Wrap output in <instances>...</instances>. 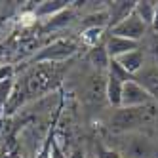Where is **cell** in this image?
<instances>
[{
    "label": "cell",
    "instance_id": "6da1fadb",
    "mask_svg": "<svg viewBox=\"0 0 158 158\" xmlns=\"http://www.w3.org/2000/svg\"><path fill=\"white\" fill-rule=\"evenodd\" d=\"M156 118H158V103H149L135 109H116L109 118V130L114 135L145 131V128L149 130L152 128Z\"/></svg>",
    "mask_w": 158,
    "mask_h": 158
},
{
    "label": "cell",
    "instance_id": "7a4b0ae2",
    "mask_svg": "<svg viewBox=\"0 0 158 158\" xmlns=\"http://www.w3.org/2000/svg\"><path fill=\"white\" fill-rule=\"evenodd\" d=\"M122 158H158V137L147 131L118 135L116 149Z\"/></svg>",
    "mask_w": 158,
    "mask_h": 158
},
{
    "label": "cell",
    "instance_id": "3957f363",
    "mask_svg": "<svg viewBox=\"0 0 158 158\" xmlns=\"http://www.w3.org/2000/svg\"><path fill=\"white\" fill-rule=\"evenodd\" d=\"M59 78V71H57V63H36L32 69L27 73V76L23 78V86L15 88L19 92H23L25 101L29 97H38L42 94H46L52 89L53 82Z\"/></svg>",
    "mask_w": 158,
    "mask_h": 158
},
{
    "label": "cell",
    "instance_id": "277c9868",
    "mask_svg": "<svg viewBox=\"0 0 158 158\" xmlns=\"http://www.w3.org/2000/svg\"><path fill=\"white\" fill-rule=\"evenodd\" d=\"M147 31H149V27H147L135 14H131L126 19H122L120 23H116L114 27H110L109 35L120 36V38H128V40H133V42L141 44L143 38L147 36Z\"/></svg>",
    "mask_w": 158,
    "mask_h": 158
},
{
    "label": "cell",
    "instance_id": "5b68a950",
    "mask_svg": "<svg viewBox=\"0 0 158 158\" xmlns=\"http://www.w3.org/2000/svg\"><path fill=\"white\" fill-rule=\"evenodd\" d=\"M76 50L78 46L73 40H55L35 55V61L36 63H59V61H65L67 57H71V55H74Z\"/></svg>",
    "mask_w": 158,
    "mask_h": 158
},
{
    "label": "cell",
    "instance_id": "8992f818",
    "mask_svg": "<svg viewBox=\"0 0 158 158\" xmlns=\"http://www.w3.org/2000/svg\"><path fill=\"white\" fill-rule=\"evenodd\" d=\"M154 103L152 97L149 95V92L135 80H128L124 82L122 88V107L120 109H135V107H143V105H149Z\"/></svg>",
    "mask_w": 158,
    "mask_h": 158
},
{
    "label": "cell",
    "instance_id": "52a82bcc",
    "mask_svg": "<svg viewBox=\"0 0 158 158\" xmlns=\"http://www.w3.org/2000/svg\"><path fill=\"white\" fill-rule=\"evenodd\" d=\"M133 80L139 82L149 92L154 103H158V65H145L143 71L133 76Z\"/></svg>",
    "mask_w": 158,
    "mask_h": 158
},
{
    "label": "cell",
    "instance_id": "ba28073f",
    "mask_svg": "<svg viewBox=\"0 0 158 158\" xmlns=\"http://www.w3.org/2000/svg\"><path fill=\"white\" fill-rule=\"evenodd\" d=\"M137 48H139V42L120 38V36H112V35H109V38L105 42V50H107L110 59H118V57H122V55H126V53L137 50Z\"/></svg>",
    "mask_w": 158,
    "mask_h": 158
},
{
    "label": "cell",
    "instance_id": "9c48e42d",
    "mask_svg": "<svg viewBox=\"0 0 158 158\" xmlns=\"http://www.w3.org/2000/svg\"><path fill=\"white\" fill-rule=\"evenodd\" d=\"M116 61L130 76H135L137 73H141L143 67H145V52L141 48H137V50H133V52H130L126 55H122V57H118Z\"/></svg>",
    "mask_w": 158,
    "mask_h": 158
},
{
    "label": "cell",
    "instance_id": "30bf717a",
    "mask_svg": "<svg viewBox=\"0 0 158 158\" xmlns=\"http://www.w3.org/2000/svg\"><path fill=\"white\" fill-rule=\"evenodd\" d=\"M105 8L109 14V29H110L116 23H120L122 19H126L128 15L133 14L135 2H109V4H105Z\"/></svg>",
    "mask_w": 158,
    "mask_h": 158
},
{
    "label": "cell",
    "instance_id": "8fae6325",
    "mask_svg": "<svg viewBox=\"0 0 158 158\" xmlns=\"http://www.w3.org/2000/svg\"><path fill=\"white\" fill-rule=\"evenodd\" d=\"M69 4L67 0H44V2H38L32 10L35 17H53L65 10H69Z\"/></svg>",
    "mask_w": 158,
    "mask_h": 158
},
{
    "label": "cell",
    "instance_id": "7c38bea8",
    "mask_svg": "<svg viewBox=\"0 0 158 158\" xmlns=\"http://www.w3.org/2000/svg\"><path fill=\"white\" fill-rule=\"evenodd\" d=\"M122 88L124 82L116 80V78L107 76V86H105V99L107 103L112 107V110H116L122 107Z\"/></svg>",
    "mask_w": 158,
    "mask_h": 158
},
{
    "label": "cell",
    "instance_id": "4fadbf2b",
    "mask_svg": "<svg viewBox=\"0 0 158 158\" xmlns=\"http://www.w3.org/2000/svg\"><path fill=\"white\" fill-rule=\"evenodd\" d=\"M154 12H156V2H151V0H141V2H135L133 14L137 15L147 27H151V25H152Z\"/></svg>",
    "mask_w": 158,
    "mask_h": 158
},
{
    "label": "cell",
    "instance_id": "5bb4252c",
    "mask_svg": "<svg viewBox=\"0 0 158 158\" xmlns=\"http://www.w3.org/2000/svg\"><path fill=\"white\" fill-rule=\"evenodd\" d=\"M89 63H92L97 71H109V65H110V57L105 50V44L103 46H95L89 50V55H88Z\"/></svg>",
    "mask_w": 158,
    "mask_h": 158
},
{
    "label": "cell",
    "instance_id": "9a60e30c",
    "mask_svg": "<svg viewBox=\"0 0 158 158\" xmlns=\"http://www.w3.org/2000/svg\"><path fill=\"white\" fill-rule=\"evenodd\" d=\"M73 21V12L71 10H65V12L53 15L46 21V25H44V31H57V29H63L67 27Z\"/></svg>",
    "mask_w": 158,
    "mask_h": 158
},
{
    "label": "cell",
    "instance_id": "2e32d148",
    "mask_svg": "<svg viewBox=\"0 0 158 158\" xmlns=\"http://www.w3.org/2000/svg\"><path fill=\"white\" fill-rule=\"evenodd\" d=\"M105 29L101 27H89V29H84L82 31V42L89 48H95L99 46V40H101V35H103Z\"/></svg>",
    "mask_w": 158,
    "mask_h": 158
},
{
    "label": "cell",
    "instance_id": "e0dca14e",
    "mask_svg": "<svg viewBox=\"0 0 158 158\" xmlns=\"http://www.w3.org/2000/svg\"><path fill=\"white\" fill-rule=\"evenodd\" d=\"M14 80H4L0 82V112L6 110V105L10 101V95H12V89H14Z\"/></svg>",
    "mask_w": 158,
    "mask_h": 158
},
{
    "label": "cell",
    "instance_id": "ac0fdd59",
    "mask_svg": "<svg viewBox=\"0 0 158 158\" xmlns=\"http://www.w3.org/2000/svg\"><path fill=\"white\" fill-rule=\"evenodd\" d=\"M147 50L152 57V65H158V35H152L147 40Z\"/></svg>",
    "mask_w": 158,
    "mask_h": 158
},
{
    "label": "cell",
    "instance_id": "d6986e66",
    "mask_svg": "<svg viewBox=\"0 0 158 158\" xmlns=\"http://www.w3.org/2000/svg\"><path fill=\"white\" fill-rule=\"evenodd\" d=\"M14 65H0V82L14 80Z\"/></svg>",
    "mask_w": 158,
    "mask_h": 158
},
{
    "label": "cell",
    "instance_id": "ffe728a7",
    "mask_svg": "<svg viewBox=\"0 0 158 158\" xmlns=\"http://www.w3.org/2000/svg\"><path fill=\"white\" fill-rule=\"evenodd\" d=\"M97 158H122V156H120L118 151H114V149H105V147H99Z\"/></svg>",
    "mask_w": 158,
    "mask_h": 158
},
{
    "label": "cell",
    "instance_id": "44dd1931",
    "mask_svg": "<svg viewBox=\"0 0 158 158\" xmlns=\"http://www.w3.org/2000/svg\"><path fill=\"white\" fill-rule=\"evenodd\" d=\"M152 32L158 35V2H156V12H154V19H152V25H151Z\"/></svg>",
    "mask_w": 158,
    "mask_h": 158
},
{
    "label": "cell",
    "instance_id": "7402d4cb",
    "mask_svg": "<svg viewBox=\"0 0 158 158\" xmlns=\"http://www.w3.org/2000/svg\"><path fill=\"white\" fill-rule=\"evenodd\" d=\"M52 158H65L63 152H61V149H59V147L55 145V143L52 145Z\"/></svg>",
    "mask_w": 158,
    "mask_h": 158
},
{
    "label": "cell",
    "instance_id": "603a6c76",
    "mask_svg": "<svg viewBox=\"0 0 158 158\" xmlns=\"http://www.w3.org/2000/svg\"><path fill=\"white\" fill-rule=\"evenodd\" d=\"M69 158H88V156H86V152H84L82 149H74Z\"/></svg>",
    "mask_w": 158,
    "mask_h": 158
},
{
    "label": "cell",
    "instance_id": "cb8c5ba5",
    "mask_svg": "<svg viewBox=\"0 0 158 158\" xmlns=\"http://www.w3.org/2000/svg\"><path fill=\"white\" fill-rule=\"evenodd\" d=\"M147 133H152V135H156V137H158V118H156V122L152 124V128L147 131Z\"/></svg>",
    "mask_w": 158,
    "mask_h": 158
}]
</instances>
